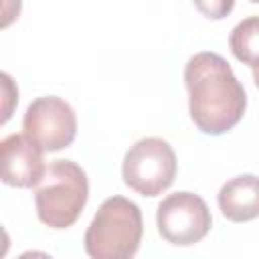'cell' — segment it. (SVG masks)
Here are the masks:
<instances>
[{
	"instance_id": "obj_6",
	"label": "cell",
	"mask_w": 259,
	"mask_h": 259,
	"mask_svg": "<svg viewBox=\"0 0 259 259\" xmlns=\"http://www.w3.org/2000/svg\"><path fill=\"white\" fill-rule=\"evenodd\" d=\"M22 130L45 152H59L75 142L77 115L63 97L42 95L26 107Z\"/></svg>"
},
{
	"instance_id": "obj_12",
	"label": "cell",
	"mask_w": 259,
	"mask_h": 259,
	"mask_svg": "<svg viewBox=\"0 0 259 259\" xmlns=\"http://www.w3.org/2000/svg\"><path fill=\"white\" fill-rule=\"evenodd\" d=\"M251 2H255V4H259V0H251Z\"/></svg>"
},
{
	"instance_id": "obj_7",
	"label": "cell",
	"mask_w": 259,
	"mask_h": 259,
	"mask_svg": "<svg viewBox=\"0 0 259 259\" xmlns=\"http://www.w3.org/2000/svg\"><path fill=\"white\" fill-rule=\"evenodd\" d=\"M2 152V182L14 188H34L45 172L42 148L26 134H10L0 144Z\"/></svg>"
},
{
	"instance_id": "obj_2",
	"label": "cell",
	"mask_w": 259,
	"mask_h": 259,
	"mask_svg": "<svg viewBox=\"0 0 259 259\" xmlns=\"http://www.w3.org/2000/svg\"><path fill=\"white\" fill-rule=\"evenodd\" d=\"M144 235L142 210L125 196H109L85 231V253L93 259H130Z\"/></svg>"
},
{
	"instance_id": "obj_3",
	"label": "cell",
	"mask_w": 259,
	"mask_h": 259,
	"mask_svg": "<svg viewBox=\"0 0 259 259\" xmlns=\"http://www.w3.org/2000/svg\"><path fill=\"white\" fill-rule=\"evenodd\" d=\"M89 198L85 170L73 160H55L34 186L36 214L51 229H69L81 217Z\"/></svg>"
},
{
	"instance_id": "obj_9",
	"label": "cell",
	"mask_w": 259,
	"mask_h": 259,
	"mask_svg": "<svg viewBox=\"0 0 259 259\" xmlns=\"http://www.w3.org/2000/svg\"><path fill=\"white\" fill-rule=\"evenodd\" d=\"M229 47L237 61L251 69L259 67V16L243 18L231 30Z\"/></svg>"
},
{
	"instance_id": "obj_8",
	"label": "cell",
	"mask_w": 259,
	"mask_h": 259,
	"mask_svg": "<svg viewBox=\"0 0 259 259\" xmlns=\"http://www.w3.org/2000/svg\"><path fill=\"white\" fill-rule=\"evenodd\" d=\"M219 210L233 223H247L259 217V176L239 174L227 180L217 194Z\"/></svg>"
},
{
	"instance_id": "obj_11",
	"label": "cell",
	"mask_w": 259,
	"mask_h": 259,
	"mask_svg": "<svg viewBox=\"0 0 259 259\" xmlns=\"http://www.w3.org/2000/svg\"><path fill=\"white\" fill-rule=\"evenodd\" d=\"M253 81H255V85H257V89H259V67L253 69Z\"/></svg>"
},
{
	"instance_id": "obj_4",
	"label": "cell",
	"mask_w": 259,
	"mask_h": 259,
	"mask_svg": "<svg viewBox=\"0 0 259 259\" xmlns=\"http://www.w3.org/2000/svg\"><path fill=\"white\" fill-rule=\"evenodd\" d=\"M176 168L178 164L172 146L158 136H148L138 140L125 152L121 176L125 186L134 192L154 198L172 186Z\"/></svg>"
},
{
	"instance_id": "obj_5",
	"label": "cell",
	"mask_w": 259,
	"mask_h": 259,
	"mask_svg": "<svg viewBox=\"0 0 259 259\" xmlns=\"http://www.w3.org/2000/svg\"><path fill=\"white\" fill-rule=\"evenodd\" d=\"M156 227L162 239L176 247H190L200 243L210 227L212 217L204 198L194 192L180 190L168 194L156 210Z\"/></svg>"
},
{
	"instance_id": "obj_10",
	"label": "cell",
	"mask_w": 259,
	"mask_h": 259,
	"mask_svg": "<svg viewBox=\"0 0 259 259\" xmlns=\"http://www.w3.org/2000/svg\"><path fill=\"white\" fill-rule=\"evenodd\" d=\"M192 4L208 20H223L225 16L231 14L235 0H192Z\"/></svg>"
},
{
	"instance_id": "obj_1",
	"label": "cell",
	"mask_w": 259,
	"mask_h": 259,
	"mask_svg": "<svg viewBox=\"0 0 259 259\" xmlns=\"http://www.w3.org/2000/svg\"><path fill=\"white\" fill-rule=\"evenodd\" d=\"M188 113L194 125L208 136L233 130L245 115L247 95L227 59L212 51L192 55L184 67Z\"/></svg>"
}]
</instances>
